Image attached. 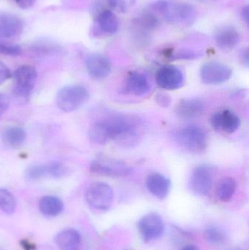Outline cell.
Segmentation results:
<instances>
[{
    "instance_id": "21",
    "label": "cell",
    "mask_w": 249,
    "mask_h": 250,
    "mask_svg": "<svg viewBox=\"0 0 249 250\" xmlns=\"http://www.w3.org/2000/svg\"><path fill=\"white\" fill-rule=\"evenodd\" d=\"M98 28L102 33L114 35L119 28V21L117 16L111 10H105L101 12L96 18Z\"/></svg>"
},
{
    "instance_id": "20",
    "label": "cell",
    "mask_w": 249,
    "mask_h": 250,
    "mask_svg": "<svg viewBox=\"0 0 249 250\" xmlns=\"http://www.w3.org/2000/svg\"><path fill=\"white\" fill-rule=\"evenodd\" d=\"M80 234L73 229H66L57 235L56 243L61 250H77L80 247Z\"/></svg>"
},
{
    "instance_id": "5",
    "label": "cell",
    "mask_w": 249,
    "mask_h": 250,
    "mask_svg": "<svg viewBox=\"0 0 249 250\" xmlns=\"http://www.w3.org/2000/svg\"><path fill=\"white\" fill-rule=\"evenodd\" d=\"M89 168L95 174L108 177H121L132 172L131 167L124 162L103 156L92 160Z\"/></svg>"
},
{
    "instance_id": "24",
    "label": "cell",
    "mask_w": 249,
    "mask_h": 250,
    "mask_svg": "<svg viewBox=\"0 0 249 250\" xmlns=\"http://www.w3.org/2000/svg\"><path fill=\"white\" fill-rule=\"evenodd\" d=\"M16 198L7 189L0 188V209L6 214H11L16 208Z\"/></svg>"
},
{
    "instance_id": "7",
    "label": "cell",
    "mask_w": 249,
    "mask_h": 250,
    "mask_svg": "<svg viewBox=\"0 0 249 250\" xmlns=\"http://www.w3.org/2000/svg\"><path fill=\"white\" fill-rule=\"evenodd\" d=\"M85 197L86 202L92 208L106 211L111 208L114 201V190L105 182H95L89 185Z\"/></svg>"
},
{
    "instance_id": "12",
    "label": "cell",
    "mask_w": 249,
    "mask_h": 250,
    "mask_svg": "<svg viewBox=\"0 0 249 250\" xmlns=\"http://www.w3.org/2000/svg\"><path fill=\"white\" fill-rule=\"evenodd\" d=\"M149 78L140 72H132L127 76L123 85L122 91L127 95L143 96L150 92Z\"/></svg>"
},
{
    "instance_id": "11",
    "label": "cell",
    "mask_w": 249,
    "mask_h": 250,
    "mask_svg": "<svg viewBox=\"0 0 249 250\" xmlns=\"http://www.w3.org/2000/svg\"><path fill=\"white\" fill-rule=\"evenodd\" d=\"M138 229L145 240H155L163 234L165 225L159 214L150 213L140 219L138 223Z\"/></svg>"
},
{
    "instance_id": "35",
    "label": "cell",
    "mask_w": 249,
    "mask_h": 250,
    "mask_svg": "<svg viewBox=\"0 0 249 250\" xmlns=\"http://www.w3.org/2000/svg\"><path fill=\"white\" fill-rule=\"evenodd\" d=\"M17 5L23 10H27L33 7L36 0H15Z\"/></svg>"
},
{
    "instance_id": "3",
    "label": "cell",
    "mask_w": 249,
    "mask_h": 250,
    "mask_svg": "<svg viewBox=\"0 0 249 250\" xmlns=\"http://www.w3.org/2000/svg\"><path fill=\"white\" fill-rule=\"evenodd\" d=\"M89 97V92L84 86L70 85L58 91L57 95V105L63 112H73L86 104Z\"/></svg>"
},
{
    "instance_id": "2",
    "label": "cell",
    "mask_w": 249,
    "mask_h": 250,
    "mask_svg": "<svg viewBox=\"0 0 249 250\" xmlns=\"http://www.w3.org/2000/svg\"><path fill=\"white\" fill-rule=\"evenodd\" d=\"M166 21L172 23H191L195 19L196 10L192 4L159 0L153 4Z\"/></svg>"
},
{
    "instance_id": "31",
    "label": "cell",
    "mask_w": 249,
    "mask_h": 250,
    "mask_svg": "<svg viewBox=\"0 0 249 250\" xmlns=\"http://www.w3.org/2000/svg\"><path fill=\"white\" fill-rule=\"evenodd\" d=\"M13 74L7 65L2 62L0 61V85L5 83L12 77Z\"/></svg>"
},
{
    "instance_id": "36",
    "label": "cell",
    "mask_w": 249,
    "mask_h": 250,
    "mask_svg": "<svg viewBox=\"0 0 249 250\" xmlns=\"http://www.w3.org/2000/svg\"><path fill=\"white\" fill-rule=\"evenodd\" d=\"M241 61H242L243 64L244 65L248 67L249 66V53L247 50H245V51H243L242 54H241Z\"/></svg>"
},
{
    "instance_id": "30",
    "label": "cell",
    "mask_w": 249,
    "mask_h": 250,
    "mask_svg": "<svg viewBox=\"0 0 249 250\" xmlns=\"http://www.w3.org/2000/svg\"><path fill=\"white\" fill-rule=\"evenodd\" d=\"M58 49L56 45L49 42H39L34 45V50L39 54H50V53L55 52Z\"/></svg>"
},
{
    "instance_id": "34",
    "label": "cell",
    "mask_w": 249,
    "mask_h": 250,
    "mask_svg": "<svg viewBox=\"0 0 249 250\" xmlns=\"http://www.w3.org/2000/svg\"><path fill=\"white\" fill-rule=\"evenodd\" d=\"M10 105V100L4 94L0 93V117L7 111Z\"/></svg>"
},
{
    "instance_id": "37",
    "label": "cell",
    "mask_w": 249,
    "mask_h": 250,
    "mask_svg": "<svg viewBox=\"0 0 249 250\" xmlns=\"http://www.w3.org/2000/svg\"><path fill=\"white\" fill-rule=\"evenodd\" d=\"M249 7L248 6H247V7H244V8L243 9L242 17L243 19H244V21H245L247 22V23H249Z\"/></svg>"
},
{
    "instance_id": "4",
    "label": "cell",
    "mask_w": 249,
    "mask_h": 250,
    "mask_svg": "<svg viewBox=\"0 0 249 250\" xmlns=\"http://www.w3.org/2000/svg\"><path fill=\"white\" fill-rule=\"evenodd\" d=\"M14 79L13 93L22 101H27L36 85L38 73L31 65L23 64L18 67L13 74Z\"/></svg>"
},
{
    "instance_id": "18",
    "label": "cell",
    "mask_w": 249,
    "mask_h": 250,
    "mask_svg": "<svg viewBox=\"0 0 249 250\" xmlns=\"http://www.w3.org/2000/svg\"><path fill=\"white\" fill-rule=\"evenodd\" d=\"M241 41V35L235 28L230 26L220 28L215 35L216 45L223 50L232 49Z\"/></svg>"
},
{
    "instance_id": "10",
    "label": "cell",
    "mask_w": 249,
    "mask_h": 250,
    "mask_svg": "<svg viewBox=\"0 0 249 250\" xmlns=\"http://www.w3.org/2000/svg\"><path fill=\"white\" fill-rule=\"evenodd\" d=\"M156 80L161 89L175 90L184 85V76L183 72L178 67L167 65L158 70Z\"/></svg>"
},
{
    "instance_id": "14",
    "label": "cell",
    "mask_w": 249,
    "mask_h": 250,
    "mask_svg": "<svg viewBox=\"0 0 249 250\" xmlns=\"http://www.w3.org/2000/svg\"><path fill=\"white\" fill-rule=\"evenodd\" d=\"M211 124L216 130L232 134L239 128L241 120L233 111L224 110L212 115Z\"/></svg>"
},
{
    "instance_id": "15",
    "label": "cell",
    "mask_w": 249,
    "mask_h": 250,
    "mask_svg": "<svg viewBox=\"0 0 249 250\" xmlns=\"http://www.w3.org/2000/svg\"><path fill=\"white\" fill-rule=\"evenodd\" d=\"M206 110V104L200 98L181 100L175 107V114L182 120H192L200 117Z\"/></svg>"
},
{
    "instance_id": "16",
    "label": "cell",
    "mask_w": 249,
    "mask_h": 250,
    "mask_svg": "<svg viewBox=\"0 0 249 250\" xmlns=\"http://www.w3.org/2000/svg\"><path fill=\"white\" fill-rule=\"evenodd\" d=\"M23 29V21L20 17L10 13H0V39L14 38Z\"/></svg>"
},
{
    "instance_id": "9",
    "label": "cell",
    "mask_w": 249,
    "mask_h": 250,
    "mask_svg": "<svg viewBox=\"0 0 249 250\" xmlns=\"http://www.w3.org/2000/svg\"><path fill=\"white\" fill-rule=\"evenodd\" d=\"M213 185V171L209 166H200L194 168L190 176V187L193 192L206 195Z\"/></svg>"
},
{
    "instance_id": "25",
    "label": "cell",
    "mask_w": 249,
    "mask_h": 250,
    "mask_svg": "<svg viewBox=\"0 0 249 250\" xmlns=\"http://www.w3.org/2000/svg\"><path fill=\"white\" fill-rule=\"evenodd\" d=\"M26 177L29 180L34 181L48 176V165L36 164L29 166L26 169Z\"/></svg>"
},
{
    "instance_id": "29",
    "label": "cell",
    "mask_w": 249,
    "mask_h": 250,
    "mask_svg": "<svg viewBox=\"0 0 249 250\" xmlns=\"http://www.w3.org/2000/svg\"><path fill=\"white\" fill-rule=\"evenodd\" d=\"M22 53L20 45L0 42V54L7 56H19Z\"/></svg>"
},
{
    "instance_id": "22",
    "label": "cell",
    "mask_w": 249,
    "mask_h": 250,
    "mask_svg": "<svg viewBox=\"0 0 249 250\" xmlns=\"http://www.w3.org/2000/svg\"><path fill=\"white\" fill-rule=\"evenodd\" d=\"M41 212L48 217H56L61 214L64 208V204L60 198L53 195L42 197L39 202Z\"/></svg>"
},
{
    "instance_id": "32",
    "label": "cell",
    "mask_w": 249,
    "mask_h": 250,
    "mask_svg": "<svg viewBox=\"0 0 249 250\" xmlns=\"http://www.w3.org/2000/svg\"><path fill=\"white\" fill-rule=\"evenodd\" d=\"M156 102L159 106L162 108H168L171 104V98L168 94L161 92L157 94L156 97Z\"/></svg>"
},
{
    "instance_id": "28",
    "label": "cell",
    "mask_w": 249,
    "mask_h": 250,
    "mask_svg": "<svg viewBox=\"0 0 249 250\" xmlns=\"http://www.w3.org/2000/svg\"><path fill=\"white\" fill-rule=\"evenodd\" d=\"M108 5L115 11L126 13L135 4L136 0H106Z\"/></svg>"
},
{
    "instance_id": "23",
    "label": "cell",
    "mask_w": 249,
    "mask_h": 250,
    "mask_svg": "<svg viewBox=\"0 0 249 250\" xmlns=\"http://www.w3.org/2000/svg\"><path fill=\"white\" fill-rule=\"evenodd\" d=\"M236 188L237 183L233 178H225L218 185L216 196L222 202H228L233 196Z\"/></svg>"
},
{
    "instance_id": "6",
    "label": "cell",
    "mask_w": 249,
    "mask_h": 250,
    "mask_svg": "<svg viewBox=\"0 0 249 250\" xmlns=\"http://www.w3.org/2000/svg\"><path fill=\"white\" fill-rule=\"evenodd\" d=\"M176 138L183 148L193 154H201L207 148V136L200 126H186L177 133Z\"/></svg>"
},
{
    "instance_id": "17",
    "label": "cell",
    "mask_w": 249,
    "mask_h": 250,
    "mask_svg": "<svg viewBox=\"0 0 249 250\" xmlns=\"http://www.w3.org/2000/svg\"><path fill=\"white\" fill-rule=\"evenodd\" d=\"M149 192L159 199H165L171 190V182L168 178L159 173L149 175L146 179Z\"/></svg>"
},
{
    "instance_id": "33",
    "label": "cell",
    "mask_w": 249,
    "mask_h": 250,
    "mask_svg": "<svg viewBox=\"0 0 249 250\" xmlns=\"http://www.w3.org/2000/svg\"><path fill=\"white\" fill-rule=\"evenodd\" d=\"M198 54L193 51H183L175 55H172V60H193L198 57Z\"/></svg>"
},
{
    "instance_id": "38",
    "label": "cell",
    "mask_w": 249,
    "mask_h": 250,
    "mask_svg": "<svg viewBox=\"0 0 249 250\" xmlns=\"http://www.w3.org/2000/svg\"><path fill=\"white\" fill-rule=\"evenodd\" d=\"M183 250H200L195 245H188V246L185 247Z\"/></svg>"
},
{
    "instance_id": "27",
    "label": "cell",
    "mask_w": 249,
    "mask_h": 250,
    "mask_svg": "<svg viewBox=\"0 0 249 250\" xmlns=\"http://www.w3.org/2000/svg\"><path fill=\"white\" fill-rule=\"evenodd\" d=\"M48 164V176L59 179L64 177L67 173V168L62 163L58 161L51 162Z\"/></svg>"
},
{
    "instance_id": "1",
    "label": "cell",
    "mask_w": 249,
    "mask_h": 250,
    "mask_svg": "<svg viewBox=\"0 0 249 250\" xmlns=\"http://www.w3.org/2000/svg\"><path fill=\"white\" fill-rule=\"evenodd\" d=\"M139 123L130 116L118 115L98 120L91 125L89 138L94 144L105 145L111 141L130 142L138 135Z\"/></svg>"
},
{
    "instance_id": "26",
    "label": "cell",
    "mask_w": 249,
    "mask_h": 250,
    "mask_svg": "<svg viewBox=\"0 0 249 250\" xmlns=\"http://www.w3.org/2000/svg\"><path fill=\"white\" fill-rule=\"evenodd\" d=\"M205 238L212 245H221L226 239V234L218 227H209L205 231Z\"/></svg>"
},
{
    "instance_id": "13",
    "label": "cell",
    "mask_w": 249,
    "mask_h": 250,
    "mask_svg": "<svg viewBox=\"0 0 249 250\" xmlns=\"http://www.w3.org/2000/svg\"><path fill=\"white\" fill-rule=\"evenodd\" d=\"M86 67L91 77L97 80L105 79L111 72V63L105 56L98 53L89 54Z\"/></svg>"
},
{
    "instance_id": "8",
    "label": "cell",
    "mask_w": 249,
    "mask_h": 250,
    "mask_svg": "<svg viewBox=\"0 0 249 250\" xmlns=\"http://www.w3.org/2000/svg\"><path fill=\"white\" fill-rule=\"evenodd\" d=\"M230 67L223 63L210 62L202 66L200 78L206 84L216 85L225 83L232 76Z\"/></svg>"
},
{
    "instance_id": "19",
    "label": "cell",
    "mask_w": 249,
    "mask_h": 250,
    "mask_svg": "<svg viewBox=\"0 0 249 250\" xmlns=\"http://www.w3.org/2000/svg\"><path fill=\"white\" fill-rule=\"evenodd\" d=\"M1 141L10 148H18L26 141V132L24 129L18 126H9L1 131Z\"/></svg>"
}]
</instances>
